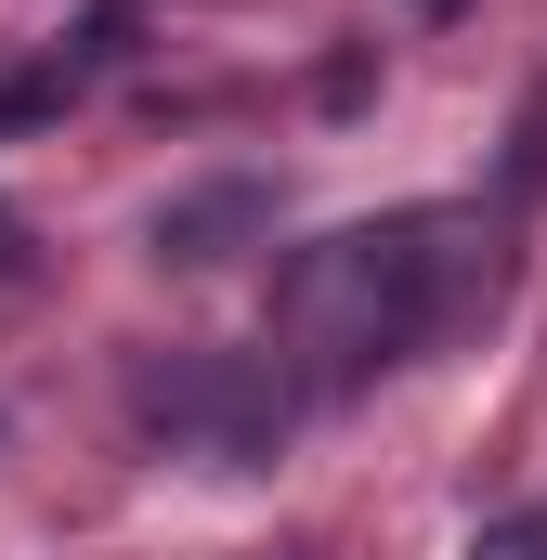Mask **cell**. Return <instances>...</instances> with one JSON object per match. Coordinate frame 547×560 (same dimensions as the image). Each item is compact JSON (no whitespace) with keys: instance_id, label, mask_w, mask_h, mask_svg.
<instances>
[{"instance_id":"obj_1","label":"cell","mask_w":547,"mask_h":560,"mask_svg":"<svg viewBox=\"0 0 547 560\" xmlns=\"http://www.w3.org/2000/svg\"><path fill=\"white\" fill-rule=\"evenodd\" d=\"M482 300H496V235H469L456 209H392V222L313 235L274 275V365L287 392H365Z\"/></svg>"},{"instance_id":"obj_2","label":"cell","mask_w":547,"mask_h":560,"mask_svg":"<svg viewBox=\"0 0 547 560\" xmlns=\"http://www.w3.org/2000/svg\"><path fill=\"white\" fill-rule=\"evenodd\" d=\"M143 430H170L183 456H209V469H261L274 443H287V365L274 352H156L131 378Z\"/></svg>"},{"instance_id":"obj_3","label":"cell","mask_w":547,"mask_h":560,"mask_svg":"<svg viewBox=\"0 0 547 560\" xmlns=\"http://www.w3.org/2000/svg\"><path fill=\"white\" fill-rule=\"evenodd\" d=\"M274 222V196L261 183H209V196H170L156 209V261H222L235 235H261Z\"/></svg>"},{"instance_id":"obj_4","label":"cell","mask_w":547,"mask_h":560,"mask_svg":"<svg viewBox=\"0 0 547 560\" xmlns=\"http://www.w3.org/2000/svg\"><path fill=\"white\" fill-rule=\"evenodd\" d=\"M469 560H547V509H509V522H482Z\"/></svg>"},{"instance_id":"obj_5","label":"cell","mask_w":547,"mask_h":560,"mask_svg":"<svg viewBox=\"0 0 547 560\" xmlns=\"http://www.w3.org/2000/svg\"><path fill=\"white\" fill-rule=\"evenodd\" d=\"M39 118H66V79H0V131H39Z\"/></svg>"},{"instance_id":"obj_6","label":"cell","mask_w":547,"mask_h":560,"mask_svg":"<svg viewBox=\"0 0 547 560\" xmlns=\"http://www.w3.org/2000/svg\"><path fill=\"white\" fill-rule=\"evenodd\" d=\"M0 275H26V222L13 209H0Z\"/></svg>"},{"instance_id":"obj_7","label":"cell","mask_w":547,"mask_h":560,"mask_svg":"<svg viewBox=\"0 0 547 560\" xmlns=\"http://www.w3.org/2000/svg\"><path fill=\"white\" fill-rule=\"evenodd\" d=\"M417 13H456V0H417Z\"/></svg>"}]
</instances>
